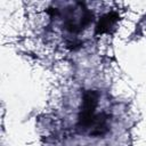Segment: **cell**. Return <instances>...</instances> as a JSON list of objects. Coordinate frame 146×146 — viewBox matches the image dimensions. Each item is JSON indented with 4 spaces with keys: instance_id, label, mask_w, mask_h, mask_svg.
Wrapping results in <instances>:
<instances>
[{
    "instance_id": "2",
    "label": "cell",
    "mask_w": 146,
    "mask_h": 146,
    "mask_svg": "<svg viewBox=\"0 0 146 146\" xmlns=\"http://www.w3.org/2000/svg\"><path fill=\"white\" fill-rule=\"evenodd\" d=\"M117 21V15L115 13H107L104 16H102V18L99 19L96 29L98 33H104L107 32Z\"/></svg>"
},
{
    "instance_id": "1",
    "label": "cell",
    "mask_w": 146,
    "mask_h": 146,
    "mask_svg": "<svg viewBox=\"0 0 146 146\" xmlns=\"http://www.w3.org/2000/svg\"><path fill=\"white\" fill-rule=\"evenodd\" d=\"M99 95L95 90H88L83 95L81 110L78 119V127L83 131H89L94 127V124L98 121L102 113H96L98 106Z\"/></svg>"
}]
</instances>
